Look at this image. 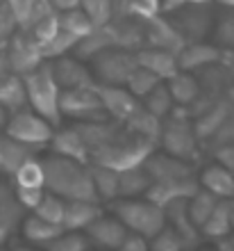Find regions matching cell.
Wrapping results in <instances>:
<instances>
[{"mask_svg":"<svg viewBox=\"0 0 234 251\" xmlns=\"http://www.w3.org/2000/svg\"><path fill=\"white\" fill-rule=\"evenodd\" d=\"M43 174H46L43 187L52 194H57L62 199L98 201L91 183V174H89V165H82L78 160L52 153L50 158L43 160Z\"/></svg>","mask_w":234,"mask_h":251,"instance_id":"1","label":"cell"},{"mask_svg":"<svg viewBox=\"0 0 234 251\" xmlns=\"http://www.w3.org/2000/svg\"><path fill=\"white\" fill-rule=\"evenodd\" d=\"M152 151H155V144L150 139L132 132L125 126L107 144L91 151V162L105 165L109 169H116V172H123V169H130V167L143 165V160L148 158Z\"/></svg>","mask_w":234,"mask_h":251,"instance_id":"2","label":"cell"},{"mask_svg":"<svg viewBox=\"0 0 234 251\" xmlns=\"http://www.w3.org/2000/svg\"><path fill=\"white\" fill-rule=\"evenodd\" d=\"M27 92V105L32 107L37 114H41L46 121H50L55 128L62 124V114H59V85L55 75H52L50 60H43L37 69L23 75Z\"/></svg>","mask_w":234,"mask_h":251,"instance_id":"3","label":"cell"},{"mask_svg":"<svg viewBox=\"0 0 234 251\" xmlns=\"http://www.w3.org/2000/svg\"><path fill=\"white\" fill-rule=\"evenodd\" d=\"M111 210L121 222L125 224L128 231H137L141 233L143 238H155L157 233L166 226V215H164V208L155 205L148 199H123L118 197L111 201Z\"/></svg>","mask_w":234,"mask_h":251,"instance_id":"4","label":"cell"},{"mask_svg":"<svg viewBox=\"0 0 234 251\" xmlns=\"http://www.w3.org/2000/svg\"><path fill=\"white\" fill-rule=\"evenodd\" d=\"M166 119L169 121L162 124V135H159L164 151L187 162L195 160L198 158V135L193 130V124L189 121L187 107L173 105Z\"/></svg>","mask_w":234,"mask_h":251,"instance_id":"5","label":"cell"},{"mask_svg":"<svg viewBox=\"0 0 234 251\" xmlns=\"http://www.w3.org/2000/svg\"><path fill=\"white\" fill-rule=\"evenodd\" d=\"M214 14V2H189L173 12H166V16L182 34V39L191 44V41H205L212 34Z\"/></svg>","mask_w":234,"mask_h":251,"instance_id":"6","label":"cell"},{"mask_svg":"<svg viewBox=\"0 0 234 251\" xmlns=\"http://www.w3.org/2000/svg\"><path fill=\"white\" fill-rule=\"evenodd\" d=\"M2 132H7L9 137L19 139L23 144L32 146V149H39V146H46L50 142L52 132H55V126L50 121H46L41 114H37L30 107H23L19 112H12L7 117V124L2 128Z\"/></svg>","mask_w":234,"mask_h":251,"instance_id":"7","label":"cell"},{"mask_svg":"<svg viewBox=\"0 0 234 251\" xmlns=\"http://www.w3.org/2000/svg\"><path fill=\"white\" fill-rule=\"evenodd\" d=\"M59 114H62V119L68 117V119L75 121H93L107 117L96 87L62 89L59 92Z\"/></svg>","mask_w":234,"mask_h":251,"instance_id":"8","label":"cell"},{"mask_svg":"<svg viewBox=\"0 0 234 251\" xmlns=\"http://www.w3.org/2000/svg\"><path fill=\"white\" fill-rule=\"evenodd\" d=\"M93 78L100 85H125L130 73L137 69V57L132 50L123 48H107L93 57Z\"/></svg>","mask_w":234,"mask_h":251,"instance_id":"9","label":"cell"},{"mask_svg":"<svg viewBox=\"0 0 234 251\" xmlns=\"http://www.w3.org/2000/svg\"><path fill=\"white\" fill-rule=\"evenodd\" d=\"M5 50L7 60H9V69L19 75H25L43 62L41 46L32 39V34L27 30H21V27L9 37V41L5 44Z\"/></svg>","mask_w":234,"mask_h":251,"instance_id":"10","label":"cell"},{"mask_svg":"<svg viewBox=\"0 0 234 251\" xmlns=\"http://www.w3.org/2000/svg\"><path fill=\"white\" fill-rule=\"evenodd\" d=\"M96 89L100 100H103V110L107 112V117L121 121V124H125L134 114V110L141 105L139 99L125 85H100L98 82Z\"/></svg>","mask_w":234,"mask_h":251,"instance_id":"11","label":"cell"},{"mask_svg":"<svg viewBox=\"0 0 234 251\" xmlns=\"http://www.w3.org/2000/svg\"><path fill=\"white\" fill-rule=\"evenodd\" d=\"M52 75L57 80L59 89H75V87H98V80L93 78V71L86 69V64L78 57H55L50 60Z\"/></svg>","mask_w":234,"mask_h":251,"instance_id":"12","label":"cell"},{"mask_svg":"<svg viewBox=\"0 0 234 251\" xmlns=\"http://www.w3.org/2000/svg\"><path fill=\"white\" fill-rule=\"evenodd\" d=\"M146 21L137 19V16H116L107 23V30L111 34V41L116 48L123 50H139L146 46Z\"/></svg>","mask_w":234,"mask_h":251,"instance_id":"13","label":"cell"},{"mask_svg":"<svg viewBox=\"0 0 234 251\" xmlns=\"http://www.w3.org/2000/svg\"><path fill=\"white\" fill-rule=\"evenodd\" d=\"M143 25H146V46L162 48V50L177 55L187 44L182 39V34L175 30V25L169 21V16H164V14H157V16L148 19Z\"/></svg>","mask_w":234,"mask_h":251,"instance_id":"14","label":"cell"},{"mask_svg":"<svg viewBox=\"0 0 234 251\" xmlns=\"http://www.w3.org/2000/svg\"><path fill=\"white\" fill-rule=\"evenodd\" d=\"M198 187H200V183L193 176L175 178V180H152V185L143 192V197L152 201L155 205H159V208H164V205H169L175 199H189Z\"/></svg>","mask_w":234,"mask_h":251,"instance_id":"15","label":"cell"},{"mask_svg":"<svg viewBox=\"0 0 234 251\" xmlns=\"http://www.w3.org/2000/svg\"><path fill=\"white\" fill-rule=\"evenodd\" d=\"M143 169L150 174L152 180H175V178H187L193 176V167L187 160H180L170 153H150L143 160Z\"/></svg>","mask_w":234,"mask_h":251,"instance_id":"16","label":"cell"},{"mask_svg":"<svg viewBox=\"0 0 234 251\" xmlns=\"http://www.w3.org/2000/svg\"><path fill=\"white\" fill-rule=\"evenodd\" d=\"M223 60V48L207 41H191L184 44L182 50L177 53V69L182 71H198L205 66L218 64Z\"/></svg>","mask_w":234,"mask_h":251,"instance_id":"17","label":"cell"},{"mask_svg":"<svg viewBox=\"0 0 234 251\" xmlns=\"http://www.w3.org/2000/svg\"><path fill=\"white\" fill-rule=\"evenodd\" d=\"M85 231H86V238L91 240V245L107 247V249H121V242H123L128 228H125V224L118 217L98 215Z\"/></svg>","mask_w":234,"mask_h":251,"instance_id":"18","label":"cell"},{"mask_svg":"<svg viewBox=\"0 0 234 251\" xmlns=\"http://www.w3.org/2000/svg\"><path fill=\"white\" fill-rule=\"evenodd\" d=\"M164 215H166V224H170V228L184 240L187 247L198 245L200 240V228L191 222L187 212V199H175L169 205H164Z\"/></svg>","mask_w":234,"mask_h":251,"instance_id":"19","label":"cell"},{"mask_svg":"<svg viewBox=\"0 0 234 251\" xmlns=\"http://www.w3.org/2000/svg\"><path fill=\"white\" fill-rule=\"evenodd\" d=\"M73 128L80 132V137L85 139L86 149H89V155H91V151L107 144L123 126H121V121L111 119V117L109 119L105 117V119H93V121H78Z\"/></svg>","mask_w":234,"mask_h":251,"instance_id":"20","label":"cell"},{"mask_svg":"<svg viewBox=\"0 0 234 251\" xmlns=\"http://www.w3.org/2000/svg\"><path fill=\"white\" fill-rule=\"evenodd\" d=\"M50 149H52V153L64 155V158H71V160H78L82 165H89V162H91V155H89V149H86L85 139L80 137V132L75 130L73 126L52 132Z\"/></svg>","mask_w":234,"mask_h":251,"instance_id":"21","label":"cell"},{"mask_svg":"<svg viewBox=\"0 0 234 251\" xmlns=\"http://www.w3.org/2000/svg\"><path fill=\"white\" fill-rule=\"evenodd\" d=\"M98 215H103V208L98 201H82V199H66L62 228L64 231H85Z\"/></svg>","mask_w":234,"mask_h":251,"instance_id":"22","label":"cell"},{"mask_svg":"<svg viewBox=\"0 0 234 251\" xmlns=\"http://www.w3.org/2000/svg\"><path fill=\"white\" fill-rule=\"evenodd\" d=\"M137 64L152 71L155 75H159L162 80L170 78L177 71V55L162 50V48H152V46H143L139 50H134Z\"/></svg>","mask_w":234,"mask_h":251,"instance_id":"23","label":"cell"},{"mask_svg":"<svg viewBox=\"0 0 234 251\" xmlns=\"http://www.w3.org/2000/svg\"><path fill=\"white\" fill-rule=\"evenodd\" d=\"M0 105L5 107L9 114L27 107V92L23 75L14 71H7L0 75Z\"/></svg>","mask_w":234,"mask_h":251,"instance_id":"24","label":"cell"},{"mask_svg":"<svg viewBox=\"0 0 234 251\" xmlns=\"http://www.w3.org/2000/svg\"><path fill=\"white\" fill-rule=\"evenodd\" d=\"M27 158H32V146L9 137L7 132H0V174L2 176H12Z\"/></svg>","mask_w":234,"mask_h":251,"instance_id":"25","label":"cell"},{"mask_svg":"<svg viewBox=\"0 0 234 251\" xmlns=\"http://www.w3.org/2000/svg\"><path fill=\"white\" fill-rule=\"evenodd\" d=\"M166 87H169L170 96H173V103L175 105H184L189 107L191 103L198 100L200 96V85H198V80H195L193 71H182V69H177L170 78L164 80Z\"/></svg>","mask_w":234,"mask_h":251,"instance_id":"26","label":"cell"},{"mask_svg":"<svg viewBox=\"0 0 234 251\" xmlns=\"http://www.w3.org/2000/svg\"><path fill=\"white\" fill-rule=\"evenodd\" d=\"M107 48H114V41H111V34L107 27H93L89 34H85L82 39H78V44L73 46V57H78L82 62H91L96 55H100Z\"/></svg>","mask_w":234,"mask_h":251,"instance_id":"27","label":"cell"},{"mask_svg":"<svg viewBox=\"0 0 234 251\" xmlns=\"http://www.w3.org/2000/svg\"><path fill=\"white\" fill-rule=\"evenodd\" d=\"M62 231H64L62 224H52V222L39 217V215H30V217L21 219V233H23V238H25L27 242H32V245L46 247L48 242L57 238Z\"/></svg>","mask_w":234,"mask_h":251,"instance_id":"28","label":"cell"},{"mask_svg":"<svg viewBox=\"0 0 234 251\" xmlns=\"http://www.w3.org/2000/svg\"><path fill=\"white\" fill-rule=\"evenodd\" d=\"M200 187L209 190L218 199H232L234 197V174L216 162V165L207 167L200 174Z\"/></svg>","mask_w":234,"mask_h":251,"instance_id":"29","label":"cell"},{"mask_svg":"<svg viewBox=\"0 0 234 251\" xmlns=\"http://www.w3.org/2000/svg\"><path fill=\"white\" fill-rule=\"evenodd\" d=\"M89 174H91V183L96 190L98 201H114L118 199V172L109 169L105 165H96L89 162Z\"/></svg>","mask_w":234,"mask_h":251,"instance_id":"30","label":"cell"},{"mask_svg":"<svg viewBox=\"0 0 234 251\" xmlns=\"http://www.w3.org/2000/svg\"><path fill=\"white\" fill-rule=\"evenodd\" d=\"M150 185H152V178L143 169V165L118 172V197H123V199L143 197V192L148 190Z\"/></svg>","mask_w":234,"mask_h":251,"instance_id":"31","label":"cell"},{"mask_svg":"<svg viewBox=\"0 0 234 251\" xmlns=\"http://www.w3.org/2000/svg\"><path fill=\"white\" fill-rule=\"evenodd\" d=\"M200 235H205L209 240H221L225 235H232V210H230V205L225 201L216 203L212 215L200 226Z\"/></svg>","mask_w":234,"mask_h":251,"instance_id":"32","label":"cell"},{"mask_svg":"<svg viewBox=\"0 0 234 251\" xmlns=\"http://www.w3.org/2000/svg\"><path fill=\"white\" fill-rule=\"evenodd\" d=\"M228 117H230V103L228 100H218L214 107L205 110V114H200L198 121H195V126H193L198 139L212 137L214 132H218L223 126L228 124Z\"/></svg>","mask_w":234,"mask_h":251,"instance_id":"33","label":"cell"},{"mask_svg":"<svg viewBox=\"0 0 234 251\" xmlns=\"http://www.w3.org/2000/svg\"><path fill=\"white\" fill-rule=\"evenodd\" d=\"M12 7L16 23L21 30H27L34 21H39L41 16H46L48 12H55L48 0H7Z\"/></svg>","mask_w":234,"mask_h":251,"instance_id":"34","label":"cell"},{"mask_svg":"<svg viewBox=\"0 0 234 251\" xmlns=\"http://www.w3.org/2000/svg\"><path fill=\"white\" fill-rule=\"evenodd\" d=\"M162 124H164V119H159V117H155L152 112H148L143 105H139L137 110H134V114L125 121V126H128L132 132H137V135H141V137L150 139L152 144H157V142H159V135H162Z\"/></svg>","mask_w":234,"mask_h":251,"instance_id":"35","label":"cell"},{"mask_svg":"<svg viewBox=\"0 0 234 251\" xmlns=\"http://www.w3.org/2000/svg\"><path fill=\"white\" fill-rule=\"evenodd\" d=\"M23 212H25V208L16 201L12 185L0 178V226H5L7 231H12L14 226L21 224Z\"/></svg>","mask_w":234,"mask_h":251,"instance_id":"36","label":"cell"},{"mask_svg":"<svg viewBox=\"0 0 234 251\" xmlns=\"http://www.w3.org/2000/svg\"><path fill=\"white\" fill-rule=\"evenodd\" d=\"M218 201H221V199L216 197V194H212V192L205 190V187H198V190L187 199V212H189V217H191V222L200 228V226L205 224V219L212 215V210L216 208Z\"/></svg>","mask_w":234,"mask_h":251,"instance_id":"37","label":"cell"},{"mask_svg":"<svg viewBox=\"0 0 234 251\" xmlns=\"http://www.w3.org/2000/svg\"><path fill=\"white\" fill-rule=\"evenodd\" d=\"M214 44L223 50H234V9L223 7L218 14H214V25H212Z\"/></svg>","mask_w":234,"mask_h":251,"instance_id":"38","label":"cell"},{"mask_svg":"<svg viewBox=\"0 0 234 251\" xmlns=\"http://www.w3.org/2000/svg\"><path fill=\"white\" fill-rule=\"evenodd\" d=\"M143 103L141 105L148 110V112H152L155 117H159V119H166L170 114V110H173V96H170V92H169V87H166V82H159L157 87H152L146 96H143Z\"/></svg>","mask_w":234,"mask_h":251,"instance_id":"39","label":"cell"},{"mask_svg":"<svg viewBox=\"0 0 234 251\" xmlns=\"http://www.w3.org/2000/svg\"><path fill=\"white\" fill-rule=\"evenodd\" d=\"M57 19H59V27L66 30V32H71L78 39H82L85 34H89L96 27L89 21V16L82 12V7H75V9H68V12H59Z\"/></svg>","mask_w":234,"mask_h":251,"instance_id":"40","label":"cell"},{"mask_svg":"<svg viewBox=\"0 0 234 251\" xmlns=\"http://www.w3.org/2000/svg\"><path fill=\"white\" fill-rule=\"evenodd\" d=\"M14 185L23 187H43L46 174H43V162H39L37 158H27L23 165L12 174Z\"/></svg>","mask_w":234,"mask_h":251,"instance_id":"41","label":"cell"},{"mask_svg":"<svg viewBox=\"0 0 234 251\" xmlns=\"http://www.w3.org/2000/svg\"><path fill=\"white\" fill-rule=\"evenodd\" d=\"M78 44V37H73L71 32H66L59 27L55 37L48 39L43 46H41V53H43V60H55V57H62V55H68L73 50V46Z\"/></svg>","mask_w":234,"mask_h":251,"instance_id":"42","label":"cell"},{"mask_svg":"<svg viewBox=\"0 0 234 251\" xmlns=\"http://www.w3.org/2000/svg\"><path fill=\"white\" fill-rule=\"evenodd\" d=\"M162 82V78L159 75H155L152 71H148V69H143V66L137 64V69L130 73V78H128V82H125V87L130 89L134 96H137L139 100L146 96V94L152 89V87H157Z\"/></svg>","mask_w":234,"mask_h":251,"instance_id":"43","label":"cell"},{"mask_svg":"<svg viewBox=\"0 0 234 251\" xmlns=\"http://www.w3.org/2000/svg\"><path fill=\"white\" fill-rule=\"evenodd\" d=\"M64 205H66V199L57 197V194H52V192L46 190V194L41 197V201L37 203L34 208V215H39V217L48 219L52 224H62V217H64Z\"/></svg>","mask_w":234,"mask_h":251,"instance_id":"44","label":"cell"},{"mask_svg":"<svg viewBox=\"0 0 234 251\" xmlns=\"http://www.w3.org/2000/svg\"><path fill=\"white\" fill-rule=\"evenodd\" d=\"M91 247V240L86 238V233L82 235V233L78 231H62L55 240H50L46 245V249L50 251H85Z\"/></svg>","mask_w":234,"mask_h":251,"instance_id":"45","label":"cell"},{"mask_svg":"<svg viewBox=\"0 0 234 251\" xmlns=\"http://www.w3.org/2000/svg\"><path fill=\"white\" fill-rule=\"evenodd\" d=\"M80 7L82 12L89 16L96 27L107 25L111 19H114V7H111V0H80Z\"/></svg>","mask_w":234,"mask_h":251,"instance_id":"46","label":"cell"},{"mask_svg":"<svg viewBox=\"0 0 234 251\" xmlns=\"http://www.w3.org/2000/svg\"><path fill=\"white\" fill-rule=\"evenodd\" d=\"M59 30V19H57V12H48L46 16H41L39 21H34L32 25L27 27V32L32 34V39L43 46L48 39L55 37V32Z\"/></svg>","mask_w":234,"mask_h":251,"instance_id":"47","label":"cell"},{"mask_svg":"<svg viewBox=\"0 0 234 251\" xmlns=\"http://www.w3.org/2000/svg\"><path fill=\"white\" fill-rule=\"evenodd\" d=\"M184 247H187L184 240L170 226H164L155 238H150V249H155V251H180Z\"/></svg>","mask_w":234,"mask_h":251,"instance_id":"48","label":"cell"},{"mask_svg":"<svg viewBox=\"0 0 234 251\" xmlns=\"http://www.w3.org/2000/svg\"><path fill=\"white\" fill-rule=\"evenodd\" d=\"M16 30H19V23H16L12 7L7 0H0V46H5Z\"/></svg>","mask_w":234,"mask_h":251,"instance_id":"49","label":"cell"},{"mask_svg":"<svg viewBox=\"0 0 234 251\" xmlns=\"http://www.w3.org/2000/svg\"><path fill=\"white\" fill-rule=\"evenodd\" d=\"M46 194V187H23V185H14V197L25 210H34L37 203L41 201V197Z\"/></svg>","mask_w":234,"mask_h":251,"instance_id":"50","label":"cell"},{"mask_svg":"<svg viewBox=\"0 0 234 251\" xmlns=\"http://www.w3.org/2000/svg\"><path fill=\"white\" fill-rule=\"evenodd\" d=\"M157 14H162V0H132L130 2V16L148 21Z\"/></svg>","mask_w":234,"mask_h":251,"instance_id":"51","label":"cell"},{"mask_svg":"<svg viewBox=\"0 0 234 251\" xmlns=\"http://www.w3.org/2000/svg\"><path fill=\"white\" fill-rule=\"evenodd\" d=\"M121 249L123 251H148L150 249V240L143 238L141 233L137 231H128L125 233L123 242H121Z\"/></svg>","mask_w":234,"mask_h":251,"instance_id":"52","label":"cell"},{"mask_svg":"<svg viewBox=\"0 0 234 251\" xmlns=\"http://www.w3.org/2000/svg\"><path fill=\"white\" fill-rule=\"evenodd\" d=\"M216 160H218V165L225 167L228 172L234 174V146H223L216 151Z\"/></svg>","mask_w":234,"mask_h":251,"instance_id":"53","label":"cell"},{"mask_svg":"<svg viewBox=\"0 0 234 251\" xmlns=\"http://www.w3.org/2000/svg\"><path fill=\"white\" fill-rule=\"evenodd\" d=\"M189 2H216V0H162V14L173 12V9L189 5Z\"/></svg>","mask_w":234,"mask_h":251,"instance_id":"54","label":"cell"},{"mask_svg":"<svg viewBox=\"0 0 234 251\" xmlns=\"http://www.w3.org/2000/svg\"><path fill=\"white\" fill-rule=\"evenodd\" d=\"M50 2V7L55 9V12H68V9H75V7H80V0H48Z\"/></svg>","mask_w":234,"mask_h":251,"instance_id":"55","label":"cell"},{"mask_svg":"<svg viewBox=\"0 0 234 251\" xmlns=\"http://www.w3.org/2000/svg\"><path fill=\"white\" fill-rule=\"evenodd\" d=\"M7 71H12L9 69V60H7V50H5V46H0V75Z\"/></svg>","mask_w":234,"mask_h":251,"instance_id":"56","label":"cell"},{"mask_svg":"<svg viewBox=\"0 0 234 251\" xmlns=\"http://www.w3.org/2000/svg\"><path fill=\"white\" fill-rule=\"evenodd\" d=\"M7 117H9V112H7L5 107L0 105V130H2V128H5V124H7Z\"/></svg>","mask_w":234,"mask_h":251,"instance_id":"57","label":"cell"},{"mask_svg":"<svg viewBox=\"0 0 234 251\" xmlns=\"http://www.w3.org/2000/svg\"><path fill=\"white\" fill-rule=\"evenodd\" d=\"M9 233H12V231H7L5 226H0V247L7 242V235H9Z\"/></svg>","mask_w":234,"mask_h":251,"instance_id":"58","label":"cell"},{"mask_svg":"<svg viewBox=\"0 0 234 251\" xmlns=\"http://www.w3.org/2000/svg\"><path fill=\"white\" fill-rule=\"evenodd\" d=\"M221 7H230V9H234V0H216Z\"/></svg>","mask_w":234,"mask_h":251,"instance_id":"59","label":"cell"}]
</instances>
